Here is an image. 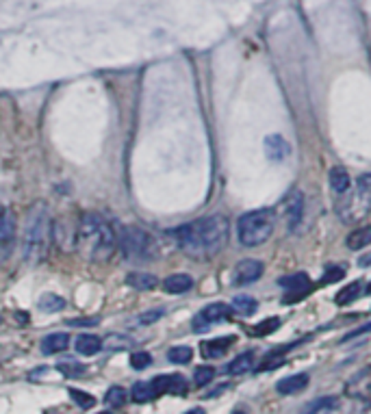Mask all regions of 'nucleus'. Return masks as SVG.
<instances>
[{
  "label": "nucleus",
  "mask_w": 371,
  "mask_h": 414,
  "mask_svg": "<svg viewBox=\"0 0 371 414\" xmlns=\"http://www.w3.org/2000/svg\"><path fill=\"white\" fill-rule=\"evenodd\" d=\"M59 371H61L63 375H68V377H76V375H83V373H85V367L78 365L76 360H66V363L59 365Z\"/></svg>",
  "instance_id": "f704fd0d"
},
{
  "label": "nucleus",
  "mask_w": 371,
  "mask_h": 414,
  "mask_svg": "<svg viewBox=\"0 0 371 414\" xmlns=\"http://www.w3.org/2000/svg\"><path fill=\"white\" fill-rule=\"evenodd\" d=\"M176 245L191 258H211L228 241V219L224 215H209L183 224L181 228L172 230Z\"/></svg>",
  "instance_id": "f257e3e1"
},
{
  "label": "nucleus",
  "mask_w": 371,
  "mask_h": 414,
  "mask_svg": "<svg viewBox=\"0 0 371 414\" xmlns=\"http://www.w3.org/2000/svg\"><path fill=\"white\" fill-rule=\"evenodd\" d=\"M100 319L98 317H80V319H70L68 325L70 328H90V325H98Z\"/></svg>",
  "instance_id": "e433bc0d"
},
{
  "label": "nucleus",
  "mask_w": 371,
  "mask_h": 414,
  "mask_svg": "<svg viewBox=\"0 0 371 414\" xmlns=\"http://www.w3.org/2000/svg\"><path fill=\"white\" fill-rule=\"evenodd\" d=\"M280 284L287 286L289 293H298V298H302V295H306V286L310 284V280L306 274H293L287 278H280Z\"/></svg>",
  "instance_id": "aec40b11"
},
{
  "label": "nucleus",
  "mask_w": 371,
  "mask_h": 414,
  "mask_svg": "<svg viewBox=\"0 0 371 414\" xmlns=\"http://www.w3.org/2000/svg\"><path fill=\"white\" fill-rule=\"evenodd\" d=\"M191 358H193V349L187 345H176L167 351V360L174 365H187V363H191Z\"/></svg>",
  "instance_id": "393cba45"
},
{
  "label": "nucleus",
  "mask_w": 371,
  "mask_h": 414,
  "mask_svg": "<svg viewBox=\"0 0 371 414\" xmlns=\"http://www.w3.org/2000/svg\"><path fill=\"white\" fill-rule=\"evenodd\" d=\"M126 284H128L130 288H135V291H152V288H157L159 280H157V276H152V274L133 272V274H128Z\"/></svg>",
  "instance_id": "a211bd4d"
},
{
  "label": "nucleus",
  "mask_w": 371,
  "mask_h": 414,
  "mask_svg": "<svg viewBox=\"0 0 371 414\" xmlns=\"http://www.w3.org/2000/svg\"><path fill=\"white\" fill-rule=\"evenodd\" d=\"M100 414H111V412H100Z\"/></svg>",
  "instance_id": "79ce46f5"
},
{
  "label": "nucleus",
  "mask_w": 371,
  "mask_h": 414,
  "mask_svg": "<svg viewBox=\"0 0 371 414\" xmlns=\"http://www.w3.org/2000/svg\"><path fill=\"white\" fill-rule=\"evenodd\" d=\"M150 384H152L157 397H161V395H185L187 393V382H185L183 375H159Z\"/></svg>",
  "instance_id": "1a4fd4ad"
},
{
  "label": "nucleus",
  "mask_w": 371,
  "mask_h": 414,
  "mask_svg": "<svg viewBox=\"0 0 371 414\" xmlns=\"http://www.w3.org/2000/svg\"><path fill=\"white\" fill-rule=\"evenodd\" d=\"M37 308L42 312H59V310L66 308V300L59 298L56 293H44L39 298V302H37Z\"/></svg>",
  "instance_id": "5701e85b"
},
{
  "label": "nucleus",
  "mask_w": 371,
  "mask_h": 414,
  "mask_svg": "<svg viewBox=\"0 0 371 414\" xmlns=\"http://www.w3.org/2000/svg\"><path fill=\"white\" fill-rule=\"evenodd\" d=\"M358 293H360V284L354 282V284H350V286H346L343 291H341L336 298H334V302L339 306H346V304H350V302H354L358 298Z\"/></svg>",
  "instance_id": "c756f323"
},
{
  "label": "nucleus",
  "mask_w": 371,
  "mask_h": 414,
  "mask_svg": "<svg viewBox=\"0 0 371 414\" xmlns=\"http://www.w3.org/2000/svg\"><path fill=\"white\" fill-rule=\"evenodd\" d=\"M235 343V336H219V339H213V341H207L202 343V356L207 360H213V358H221L224 353L231 349V345Z\"/></svg>",
  "instance_id": "f8f14e48"
},
{
  "label": "nucleus",
  "mask_w": 371,
  "mask_h": 414,
  "mask_svg": "<svg viewBox=\"0 0 371 414\" xmlns=\"http://www.w3.org/2000/svg\"><path fill=\"white\" fill-rule=\"evenodd\" d=\"M263 276V262L256 260V258H245L241 260L235 272H233V282L237 286H245V284H252Z\"/></svg>",
  "instance_id": "0eeeda50"
},
{
  "label": "nucleus",
  "mask_w": 371,
  "mask_h": 414,
  "mask_svg": "<svg viewBox=\"0 0 371 414\" xmlns=\"http://www.w3.org/2000/svg\"><path fill=\"white\" fill-rule=\"evenodd\" d=\"M13 239H16L13 215L5 209V206H0V245H11Z\"/></svg>",
  "instance_id": "dca6fc26"
},
{
  "label": "nucleus",
  "mask_w": 371,
  "mask_h": 414,
  "mask_svg": "<svg viewBox=\"0 0 371 414\" xmlns=\"http://www.w3.org/2000/svg\"><path fill=\"white\" fill-rule=\"evenodd\" d=\"M163 315H165V310H163V308H152V310H148V312H144V315H139V317H137V321H139L141 325H150V323L159 321Z\"/></svg>",
  "instance_id": "c9c22d12"
},
{
  "label": "nucleus",
  "mask_w": 371,
  "mask_h": 414,
  "mask_svg": "<svg viewBox=\"0 0 371 414\" xmlns=\"http://www.w3.org/2000/svg\"><path fill=\"white\" fill-rule=\"evenodd\" d=\"M104 403L109 408H122L126 403V391L122 386H111L104 395Z\"/></svg>",
  "instance_id": "bb28decb"
},
{
  "label": "nucleus",
  "mask_w": 371,
  "mask_h": 414,
  "mask_svg": "<svg viewBox=\"0 0 371 414\" xmlns=\"http://www.w3.org/2000/svg\"><path fill=\"white\" fill-rule=\"evenodd\" d=\"M76 250L85 260L107 262L118 250V234L98 213H85L76 232Z\"/></svg>",
  "instance_id": "f03ea898"
},
{
  "label": "nucleus",
  "mask_w": 371,
  "mask_h": 414,
  "mask_svg": "<svg viewBox=\"0 0 371 414\" xmlns=\"http://www.w3.org/2000/svg\"><path fill=\"white\" fill-rule=\"evenodd\" d=\"M371 243V226H360L348 236V248L350 250H363Z\"/></svg>",
  "instance_id": "412c9836"
},
{
  "label": "nucleus",
  "mask_w": 371,
  "mask_h": 414,
  "mask_svg": "<svg viewBox=\"0 0 371 414\" xmlns=\"http://www.w3.org/2000/svg\"><path fill=\"white\" fill-rule=\"evenodd\" d=\"M282 215H284V226H287L289 230H296L298 224L302 221V215H304V195L300 191H291L287 195V200H284L282 204Z\"/></svg>",
  "instance_id": "6e6552de"
},
{
  "label": "nucleus",
  "mask_w": 371,
  "mask_h": 414,
  "mask_svg": "<svg viewBox=\"0 0 371 414\" xmlns=\"http://www.w3.org/2000/svg\"><path fill=\"white\" fill-rule=\"evenodd\" d=\"M185 414H205V410H202V408H193V410H189V412H185Z\"/></svg>",
  "instance_id": "ea45409f"
},
{
  "label": "nucleus",
  "mask_w": 371,
  "mask_h": 414,
  "mask_svg": "<svg viewBox=\"0 0 371 414\" xmlns=\"http://www.w3.org/2000/svg\"><path fill=\"white\" fill-rule=\"evenodd\" d=\"M231 308H233V312H239V315L248 317V315H254L256 312L259 304H256V300L248 298V295H237V298L233 300V306Z\"/></svg>",
  "instance_id": "a878e982"
},
{
  "label": "nucleus",
  "mask_w": 371,
  "mask_h": 414,
  "mask_svg": "<svg viewBox=\"0 0 371 414\" xmlns=\"http://www.w3.org/2000/svg\"><path fill=\"white\" fill-rule=\"evenodd\" d=\"M358 193L367 200H371V173H365L360 176V181H358Z\"/></svg>",
  "instance_id": "4c0bfd02"
},
{
  "label": "nucleus",
  "mask_w": 371,
  "mask_h": 414,
  "mask_svg": "<svg viewBox=\"0 0 371 414\" xmlns=\"http://www.w3.org/2000/svg\"><path fill=\"white\" fill-rule=\"evenodd\" d=\"M118 248L128 262H150L159 256L157 239L139 226H122L118 234Z\"/></svg>",
  "instance_id": "20e7f679"
},
{
  "label": "nucleus",
  "mask_w": 371,
  "mask_h": 414,
  "mask_svg": "<svg viewBox=\"0 0 371 414\" xmlns=\"http://www.w3.org/2000/svg\"><path fill=\"white\" fill-rule=\"evenodd\" d=\"M152 365V356L148 351H135L133 356H130V367L135 371H144Z\"/></svg>",
  "instance_id": "2f4dec72"
},
{
  "label": "nucleus",
  "mask_w": 371,
  "mask_h": 414,
  "mask_svg": "<svg viewBox=\"0 0 371 414\" xmlns=\"http://www.w3.org/2000/svg\"><path fill=\"white\" fill-rule=\"evenodd\" d=\"M130 399L137 401V403H148V401L157 399V393H154L150 382H137L135 386L130 389Z\"/></svg>",
  "instance_id": "4be33fe9"
},
{
  "label": "nucleus",
  "mask_w": 371,
  "mask_h": 414,
  "mask_svg": "<svg viewBox=\"0 0 371 414\" xmlns=\"http://www.w3.org/2000/svg\"><path fill=\"white\" fill-rule=\"evenodd\" d=\"M348 393L354 399L371 401V367L360 371L356 377H352V382L348 384Z\"/></svg>",
  "instance_id": "9d476101"
},
{
  "label": "nucleus",
  "mask_w": 371,
  "mask_h": 414,
  "mask_svg": "<svg viewBox=\"0 0 371 414\" xmlns=\"http://www.w3.org/2000/svg\"><path fill=\"white\" fill-rule=\"evenodd\" d=\"M276 228V215L269 209H259L250 211L239 217L237 224V236L243 248H256L269 241V236L274 234Z\"/></svg>",
  "instance_id": "39448f33"
},
{
  "label": "nucleus",
  "mask_w": 371,
  "mask_h": 414,
  "mask_svg": "<svg viewBox=\"0 0 371 414\" xmlns=\"http://www.w3.org/2000/svg\"><path fill=\"white\" fill-rule=\"evenodd\" d=\"M233 414H245V412H239V410H237V412H233Z\"/></svg>",
  "instance_id": "a19ab883"
},
{
  "label": "nucleus",
  "mask_w": 371,
  "mask_h": 414,
  "mask_svg": "<svg viewBox=\"0 0 371 414\" xmlns=\"http://www.w3.org/2000/svg\"><path fill=\"white\" fill-rule=\"evenodd\" d=\"M193 286V278L187 274H172L163 280V291L169 295H183Z\"/></svg>",
  "instance_id": "4468645a"
},
{
  "label": "nucleus",
  "mask_w": 371,
  "mask_h": 414,
  "mask_svg": "<svg viewBox=\"0 0 371 414\" xmlns=\"http://www.w3.org/2000/svg\"><path fill=\"white\" fill-rule=\"evenodd\" d=\"M68 395H70V397H72V401H74L78 408H83V410H90V408H94V406H96V397H94V395H90V393H85V391L70 389V391H68Z\"/></svg>",
  "instance_id": "c85d7f7f"
},
{
  "label": "nucleus",
  "mask_w": 371,
  "mask_h": 414,
  "mask_svg": "<svg viewBox=\"0 0 371 414\" xmlns=\"http://www.w3.org/2000/svg\"><path fill=\"white\" fill-rule=\"evenodd\" d=\"M231 315H233V308L231 306H226L221 302L209 304L207 308H202V310L195 315V319H193V330L195 332H207L213 323H219V321L228 319Z\"/></svg>",
  "instance_id": "423d86ee"
},
{
  "label": "nucleus",
  "mask_w": 371,
  "mask_h": 414,
  "mask_svg": "<svg viewBox=\"0 0 371 414\" xmlns=\"http://www.w3.org/2000/svg\"><path fill=\"white\" fill-rule=\"evenodd\" d=\"M70 347V334L66 332H54V334H48L44 341H42V351L46 356H52V353H61Z\"/></svg>",
  "instance_id": "2eb2a0df"
},
{
  "label": "nucleus",
  "mask_w": 371,
  "mask_h": 414,
  "mask_svg": "<svg viewBox=\"0 0 371 414\" xmlns=\"http://www.w3.org/2000/svg\"><path fill=\"white\" fill-rule=\"evenodd\" d=\"M135 341L126 334H109L104 341H102V347L104 349H128Z\"/></svg>",
  "instance_id": "cd10ccee"
},
{
  "label": "nucleus",
  "mask_w": 371,
  "mask_h": 414,
  "mask_svg": "<svg viewBox=\"0 0 371 414\" xmlns=\"http://www.w3.org/2000/svg\"><path fill=\"white\" fill-rule=\"evenodd\" d=\"M265 152H267L269 161L280 163L291 154V145L284 141L280 135H269V137H265Z\"/></svg>",
  "instance_id": "9b49d317"
},
{
  "label": "nucleus",
  "mask_w": 371,
  "mask_h": 414,
  "mask_svg": "<svg viewBox=\"0 0 371 414\" xmlns=\"http://www.w3.org/2000/svg\"><path fill=\"white\" fill-rule=\"evenodd\" d=\"M215 377V369L213 367H197L195 373H193V382L195 386H207V384H211Z\"/></svg>",
  "instance_id": "473e14b6"
},
{
  "label": "nucleus",
  "mask_w": 371,
  "mask_h": 414,
  "mask_svg": "<svg viewBox=\"0 0 371 414\" xmlns=\"http://www.w3.org/2000/svg\"><path fill=\"white\" fill-rule=\"evenodd\" d=\"M74 349L80 353V356H96V353L102 349V339L96 334H80L74 343Z\"/></svg>",
  "instance_id": "f3484780"
},
{
  "label": "nucleus",
  "mask_w": 371,
  "mask_h": 414,
  "mask_svg": "<svg viewBox=\"0 0 371 414\" xmlns=\"http://www.w3.org/2000/svg\"><path fill=\"white\" fill-rule=\"evenodd\" d=\"M308 386V375L306 373H296L291 377H284L276 384V391L280 395H296Z\"/></svg>",
  "instance_id": "ddd939ff"
},
{
  "label": "nucleus",
  "mask_w": 371,
  "mask_h": 414,
  "mask_svg": "<svg viewBox=\"0 0 371 414\" xmlns=\"http://www.w3.org/2000/svg\"><path fill=\"white\" fill-rule=\"evenodd\" d=\"M332 406H334V399L332 397H322L317 401H312L302 414H326Z\"/></svg>",
  "instance_id": "7c9ffc66"
},
{
  "label": "nucleus",
  "mask_w": 371,
  "mask_h": 414,
  "mask_svg": "<svg viewBox=\"0 0 371 414\" xmlns=\"http://www.w3.org/2000/svg\"><path fill=\"white\" fill-rule=\"evenodd\" d=\"M252 367H254V353L245 351V353H239V356L231 365H228V373H231V375H243Z\"/></svg>",
  "instance_id": "b1692460"
},
{
  "label": "nucleus",
  "mask_w": 371,
  "mask_h": 414,
  "mask_svg": "<svg viewBox=\"0 0 371 414\" xmlns=\"http://www.w3.org/2000/svg\"><path fill=\"white\" fill-rule=\"evenodd\" d=\"M0 319H3V317H0Z\"/></svg>",
  "instance_id": "37998d69"
},
{
  "label": "nucleus",
  "mask_w": 371,
  "mask_h": 414,
  "mask_svg": "<svg viewBox=\"0 0 371 414\" xmlns=\"http://www.w3.org/2000/svg\"><path fill=\"white\" fill-rule=\"evenodd\" d=\"M280 325V319H276V317H272V319H265V321H261L256 328L252 330L256 336H263V334H269V332H274L276 328Z\"/></svg>",
  "instance_id": "72a5a7b5"
},
{
  "label": "nucleus",
  "mask_w": 371,
  "mask_h": 414,
  "mask_svg": "<svg viewBox=\"0 0 371 414\" xmlns=\"http://www.w3.org/2000/svg\"><path fill=\"white\" fill-rule=\"evenodd\" d=\"M352 181H350V173L343 169V167H332L330 169V189L339 195H343L348 193Z\"/></svg>",
  "instance_id": "6ab92c4d"
},
{
  "label": "nucleus",
  "mask_w": 371,
  "mask_h": 414,
  "mask_svg": "<svg viewBox=\"0 0 371 414\" xmlns=\"http://www.w3.org/2000/svg\"><path fill=\"white\" fill-rule=\"evenodd\" d=\"M341 278H343V269H330L326 282H334V280H341Z\"/></svg>",
  "instance_id": "58836bf2"
},
{
  "label": "nucleus",
  "mask_w": 371,
  "mask_h": 414,
  "mask_svg": "<svg viewBox=\"0 0 371 414\" xmlns=\"http://www.w3.org/2000/svg\"><path fill=\"white\" fill-rule=\"evenodd\" d=\"M52 243V217L44 202L31 206L24 221V258L28 262H42Z\"/></svg>",
  "instance_id": "7ed1b4c3"
}]
</instances>
